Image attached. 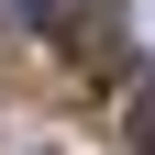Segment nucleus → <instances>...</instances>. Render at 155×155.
I'll return each mask as SVG.
<instances>
[{"label":"nucleus","instance_id":"nucleus-2","mask_svg":"<svg viewBox=\"0 0 155 155\" xmlns=\"http://www.w3.org/2000/svg\"><path fill=\"white\" fill-rule=\"evenodd\" d=\"M144 22H155V0H144Z\"/></svg>","mask_w":155,"mask_h":155},{"label":"nucleus","instance_id":"nucleus-1","mask_svg":"<svg viewBox=\"0 0 155 155\" xmlns=\"http://www.w3.org/2000/svg\"><path fill=\"white\" fill-rule=\"evenodd\" d=\"M122 144L155 155V78H133V89H122Z\"/></svg>","mask_w":155,"mask_h":155}]
</instances>
